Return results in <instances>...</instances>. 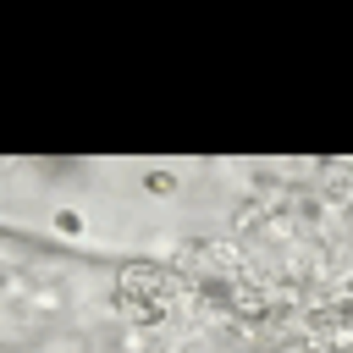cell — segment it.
<instances>
[{"instance_id":"6da1fadb","label":"cell","mask_w":353,"mask_h":353,"mask_svg":"<svg viewBox=\"0 0 353 353\" xmlns=\"http://www.w3.org/2000/svg\"><path fill=\"white\" fill-rule=\"evenodd\" d=\"M182 292V281H176V270H165V265H154V259H138V265H127L121 270V287H116V303L132 314V320H143V325H154L165 309H171V298Z\"/></svg>"},{"instance_id":"7a4b0ae2","label":"cell","mask_w":353,"mask_h":353,"mask_svg":"<svg viewBox=\"0 0 353 353\" xmlns=\"http://www.w3.org/2000/svg\"><path fill=\"white\" fill-rule=\"evenodd\" d=\"M55 226H61V232H77V226H83V215H77V210H61V215H55Z\"/></svg>"}]
</instances>
